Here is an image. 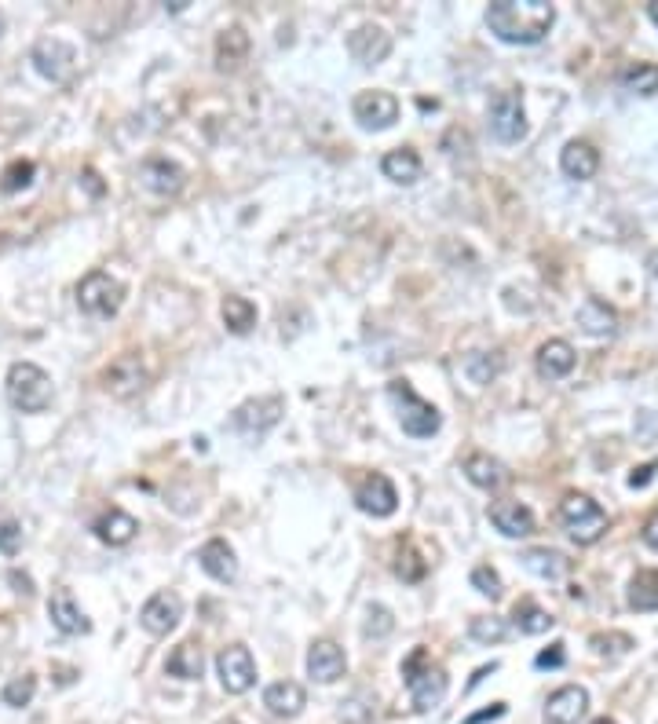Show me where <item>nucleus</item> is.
Returning a JSON list of instances; mask_svg holds the SVG:
<instances>
[{
    "instance_id": "nucleus-25",
    "label": "nucleus",
    "mask_w": 658,
    "mask_h": 724,
    "mask_svg": "<svg viewBox=\"0 0 658 724\" xmlns=\"http://www.w3.org/2000/svg\"><path fill=\"white\" fill-rule=\"evenodd\" d=\"M574 362H578V355H574V348L567 341H545L542 348H538V373L542 377H549V381H560V377H567V373L574 370Z\"/></svg>"
},
{
    "instance_id": "nucleus-10",
    "label": "nucleus",
    "mask_w": 658,
    "mask_h": 724,
    "mask_svg": "<svg viewBox=\"0 0 658 724\" xmlns=\"http://www.w3.org/2000/svg\"><path fill=\"white\" fill-rule=\"evenodd\" d=\"M216 673H220L223 692L231 695L249 692L256 684V662L249 655V648H242V644H231V648H223L216 655Z\"/></svg>"
},
{
    "instance_id": "nucleus-37",
    "label": "nucleus",
    "mask_w": 658,
    "mask_h": 724,
    "mask_svg": "<svg viewBox=\"0 0 658 724\" xmlns=\"http://www.w3.org/2000/svg\"><path fill=\"white\" fill-rule=\"evenodd\" d=\"M468 633H472L476 644H501L505 633H509V626H505V618L498 615H479L468 622Z\"/></svg>"
},
{
    "instance_id": "nucleus-45",
    "label": "nucleus",
    "mask_w": 658,
    "mask_h": 724,
    "mask_svg": "<svg viewBox=\"0 0 658 724\" xmlns=\"http://www.w3.org/2000/svg\"><path fill=\"white\" fill-rule=\"evenodd\" d=\"M633 432H637L640 443H658V410H640Z\"/></svg>"
},
{
    "instance_id": "nucleus-28",
    "label": "nucleus",
    "mask_w": 658,
    "mask_h": 724,
    "mask_svg": "<svg viewBox=\"0 0 658 724\" xmlns=\"http://www.w3.org/2000/svg\"><path fill=\"white\" fill-rule=\"evenodd\" d=\"M578 326H582L585 333H593V337H615L618 330V315L611 308H607L604 300L589 297L578 308Z\"/></svg>"
},
{
    "instance_id": "nucleus-19",
    "label": "nucleus",
    "mask_w": 658,
    "mask_h": 724,
    "mask_svg": "<svg viewBox=\"0 0 658 724\" xmlns=\"http://www.w3.org/2000/svg\"><path fill=\"white\" fill-rule=\"evenodd\" d=\"M139 180H143V187H150L154 194H180L183 187V169L176 165V161L169 158H147L143 165H139Z\"/></svg>"
},
{
    "instance_id": "nucleus-23",
    "label": "nucleus",
    "mask_w": 658,
    "mask_h": 724,
    "mask_svg": "<svg viewBox=\"0 0 658 724\" xmlns=\"http://www.w3.org/2000/svg\"><path fill=\"white\" fill-rule=\"evenodd\" d=\"M264 706L275 717H297L300 710L308 706V695H304V688H300L297 681H275V684H267Z\"/></svg>"
},
{
    "instance_id": "nucleus-29",
    "label": "nucleus",
    "mask_w": 658,
    "mask_h": 724,
    "mask_svg": "<svg viewBox=\"0 0 658 724\" xmlns=\"http://www.w3.org/2000/svg\"><path fill=\"white\" fill-rule=\"evenodd\" d=\"M465 476L476 487L483 490H494L505 483V465H501L498 458H490V454H468L465 458Z\"/></svg>"
},
{
    "instance_id": "nucleus-35",
    "label": "nucleus",
    "mask_w": 658,
    "mask_h": 724,
    "mask_svg": "<svg viewBox=\"0 0 658 724\" xmlns=\"http://www.w3.org/2000/svg\"><path fill=\"white\" fill-rule=\"evenodd\" d=\"M223 326L231 333H249L256 326V304L245 297H227L223 300Z\"/></svg>"
},
{
    "instance_id": "nucleus-5",
    "label": "nucleus",
    "mask_w": 658,
    "mask_h": 724,
    "mask_svg": "<svg viewBox=\"0 0 658 724\" xmlns=\"http://www.w3.org/2000/svg\"><path fill=\"white\" fill-rule=\"evenodd\" d=\"M560 516L567 523V531L578 545H593L604 538L607 531V512L596 505L593 498H585V494H567L560 505Z\"/></svg>"
},
{
    "instance_id": "nucleus-26",
    "label": "nucleus",
    "mask_w": 658,
    "mask_h": 724,
    "mask_svg": "<svg viewBox=\"0 0 658 724\" xmlns=\"http://www.w3.org/2000/svg\"><path fill=\"white\" fill-rule=\"evenodd\" d=\"M165 670H169V677H176V681H202V673H205L202 648H198L194 640L176 644L172 655H169V662H165Z\"/></svg>"
},
{
    "instance_id": "nucleus-6",
    "label": "nucleus",
    "mask_w": 658,
    "mask_h": 724,
    "mask_svg": "<svg viewBox=\"0 0 658 724\" xmlns=\"http://www.w3.org/2000/svg\"><path fill=\"white\" fill-rule=\"evenodd\" d=\"M121 300H125V286H121L114 275H107V271H92V275H85L81 286H77V304H81V311L92 315V319H110V315H117Z\"/></svg>"
},
{
    "instance_id": "nucleus-15",
    "label": "nucleus",
    "mask_w": 658,
    "mask_h": 724,
    "mask_svg": "<svg viewBox=\"0 0 658 724\" xmlns=\"http://www.w3.org/2000/svg\"><path fill=\"white\" fill-rule=\"evenodd\" d=\"M147 384V370H143V359L139 355H121L117 362H110V370L103 373V388L117 399H128L136 395L139 388Z\"/></svg>"
},
{
    "instance_id": "nucleus-2",
    "label": "nucleus",
    "mask_w": 658,
    "mask_h": 724,
    "mask_svg": "<svg viewBox=\"0 0 658 724\" xmlns=\"http://www.w3.org/2000/svg\"><path fill=\"white\" fill-rule=\"evenodd\" d=\"M403 681H406V692H410V699H414V710H421V714H428L432 706L443 703V695H446V670L428 659L425 648H414L410 655H406V662H403Z\"/></svg>"
},
{
    "instance_id": "nucleus-49",
    "label": "nucleus",
    "mask_w": 658,
    "mask_h": 724,
    "mask_svg": "<svg viewBox=\"0 0 658 724\" xmlns=\"http://www.w3.org/2000/svg\"><path fill=\"white\" fill-rule=\"evenodd\" d=\"M644 542H648L651 549L658 553V520H651L648 527H644Z\"/></svg>"
},
{
    "instance_id": "nucleus-9",
    "label": "nucleus",
    "mask_w": 658,
    "mask_h": 724,
    "mask_svg": "<svg viewBox=\"0 0 658 724\" xmlns=\"http://www.w3.org/2000/svg\"><path fill=\"white\" fill-rule=\"evenodd\" d=\"M278 417H282V399H278V395H267V399H249V403L238 406L231 425L238 436L260 439L264 432H271V428L278 425Z\"/></svg>"
},
{
    "instance_id": "nucleus-48",
    "label": "nucleus",
    "mask_w": 658,
    "mask_h": 724,
    "mask_svg": "<svg viewBox=\"0 0 658 724\" xmlns=\"http://www.w3.org/2000/svg\"><path fill=\"white\" fill-rule=\"evenodd\" d=\"M494 717H505V703H494L490 710H479V714H472L465 724H483V721H494Z\"/></svg>"
},
{
    "instance_id": "nucleus-4",
    "label": "nucleus",
    "mask_w": 658,
    "mask_h": 724,
    "mask_svg": "<svg viewBox=\"0 0 658 724\" xmlns=\"http://www.w3.org/2000/svg\"><path fill=\"white\" fill-rule=\"evenodd\" d=\"M388 395H392L395 410H399V425H403L406 436H414V439L436 436L439 425H443V417H439L436 406L425 403V399L410 388V381H392L388 384Z\"/></svg>"
},
{
    "instance_id": "nucleus-50",
    "label": "nucleus",
    "mask_w": 658,
    "mask_h": 724,
    "mask_svg": "<svg viewBox=\"0 0 658 724\" xmlns=\"http://www.w3.org/2000/svg\"><path fill=\"white\" fill-rule=\"evenodd\" d=\"M648 267H651V275H655V282H658V249H655V253H651Z\"/></svg>"
},
{
    "instance_id": "nucleus-40",
    "label": "nucleus",
    "mask_w": 658,
    "mask_h": 724,
    "mask_svg": "<svg viewBox=\"0 0 658 724\" xmlns=\"http://www.w3.org/2000/svg\"><path fill=\"white\" fill-rule=\"evenodd\" d=\"M593 651L596 655H607V659H618V655H626L629 648H633V637L629 633H596L593 640Z\"/></svg>"
},
{
    "instance_id": "nucleus-46",
    "label": "nucleus",
    "mask_w": 658,
    "mask_h": 724,
    "mask_svg": "<svg viewBox=\"0 0 658 724\" xmlns=\"http://www.w3.org/2000/svg\"><path fill=\"white\" fill-rule=\"evenodd\" d=\"M563 662H567V655H563V644L556 640V644H549L545 651H538L534 666H538V670H560Z\"/></svg>"
},
{
    "instance_id": "nucleus-24",
    "label": "nucleus",
    "mask_w": 658,
    "mask_h": 724,
    "mask_svg": "<svg viewBox=\"0 0 658 724\" xmlns=\"http://www.w3.org/2000/svg\"><path fill=\"white\" fill-rule=\"evenodd\" d=\"M560 169H563V176H571V180H593L596 169H600V154H596L589 143L574 139V143H567V147H563Z\"/></svg>"
},
{
    "instance_id": "nucleus-38",
    "label": "nucleus",
    "mask_w": 658,
    "mask_h": 724,
    "mask_svg": "<svg viewBox=\"0 0 658 724\" xmlns=\"http://www.w3.org/2000/svg\"><path fill=\"white\" fill-rule=\"evenodd\" d=\"M33 161H11L8 169H4V176H0V191L4 194H19L26 191L33 183Z\"/></svg>"
},
{
    "instance_id": "nucleus-53",
    "label": "nucleus",
    "mask_w": 658,
    "mask_h": 724,
    "mask_svg": "<svg viewBox=\"0 0 658 724\" xmlns=\"http://www.w3.org/2000/svg\"><path fill=\"white\" fill-rule=\"evenodd\" d=\"M0 33H4V15H0Z\"/></svg>"
},
{
    "instance_id": "nucleus-27",
    "label": "nucleus",
    "mask_w": 658,
    "mask_h": 724,
    "mask_svg": "<svg viewBox=\"0 0 658 724\" xmlns=\"http://www.w3.org/2000/svg\"><path fill=\"white\" fill-rule=\"evenodd\" d=\"M421 158H417V150H410V147H399V150H388L381 158V172L388 176L392 183H417L421 180Z\"/></svg>"
},
{
    "instance_id": "nucleus-44",
    "label": "nucleus",
    "mask_w": 658,
    "mask_h": 724,
    "mask_svg": "<svg viewBox=\"0 0 658 724\" xmlns=\"http://www.w3.org/2000/svg\"><path fill=\"white\" fill-rule=\"evenodd\" d=\"M472 586H476L479 593H483V597H490V600L501 597V578H498V571H494V567H487V564L472 571Z\"/></svg>"
},
{
    "instance_id": "nucleus-55",
    "label": "nucleus",
    "mask_w": 658,
    "mask_h": 724,
    "mask_svg": "<svg viewBox=\"0 0 658 724\" xmlns=\"http://www.w3.org/2000/svg\"><path fill=\"white\" fill-rule=\"evenodd\" d=\"M227 724H238V721H227Z\"/></svg>"
},
{
    "instance_id": "nucleus-11",
    "label": "nucleus",
    "mask_w": 658,
    "mask_h": 724,
    "mask_svg": "<svg viewBox=\"0 0 658 724\" xmlns=\"http://www.w3.org/2000/svg\"><path fill=\"white\" fill-rule=\"evenodd\" d=\"M351 114L366 132H384L399 121V99L392 92H359L351 103Z\"/></svg>"
},
{
    "instance_id": "nucleus-47",
    "label": "nucleus",
    "mask_w": 658,
    "mask_h": 724,
    "mask_svg": "<svg viewBox=\"0 0 658 724\" xmlns=\"http://www.w3.org/2000/svg\"><path fill=\"white\" fill-rule=\"evenodd\" d=\"M655 469H658V461H648V465H640L633 476H629V487H648L651 483V476H655Z\"/></svg>"
},
{
    "instance_id": "nucleus-52",
    "label": "nucleus",
    "mask_w": 658,
    "mask_h": 724,
    "mask_svg": "<svg viewBox=\"0 0 658 724\" xmlns=\"http://www.w3.org/2000/svg\"><path fill=\"white\" fill-rule=\"evenodd\" d=\"M593 724H615V721H611V717H596Z\"/></svg>"
},
{
    "instance_id": "nucleus-36",
    "label": "nucleus",
    "mask_w": 658,
    "mask_h": 724,
    "mask_svg": "<svg viewBox=\"0 0 658 724\" xmlns=\"http://www.w3.org/2000/svg\"><path fill=\"white\" fill-rule=\"evenodd\" d=\"M622 88L633 92V96H655L658 92V66L651 63H637L622 70Z\"/></svg>"
},
{
    "instance_id": "nucleus-32",
    "label": "nucleus",
    "mask_w": 658,
    "mask_h": 724,
    "mask_svg": "<svg viewBox=\"0 0 658 724\" xmlns=\"http://www.w3.org/2000/svg\"><path fill=\"white\" fill-rule=\"evenodd\" d=\"M245 52H249V37H245L238 26H231V30L220 37V44H216V66H220V70H238Z\"/></svg>"
},
{
    "instance_id": "nucleus-41",
    "label": "nucleus",
    "mask_w": 658,
    "mask_h": 724,
    "mask_svg": "<svg viewBox=\"0 0 658 724\" xmlns=\"http://www.w3.org/2000/svg\"><path fill=\"white\" fill-rule=\"evenodd\" d=\"M22 549V523L8 512H0V553L15 556Z\"/></svg>"
},
{
    "instance_id": "nucleus-16",
    "label": "nucleus",
    "mask_w": 658,
    "mask_h": 724,
    "mask_svg": "<svg viewBox=\"0 0 658 724\" xmlns=\"http://www.w3.org/2000/svg\"><path fill=\"white\" fill-rule=\"evenodd\" d=\"M589 710V692L578 684H567L560 692L549 695L545 703V724H578Z\"/></svg>"
},
{
    "instance_id": "nucleus-17",
    "label": "nucleus",
    "mask_w": 658,
    "mask_h": 724,
    "mask_svg": "<svg viewBox=\"0 0 658 724\" xmlns=\"http://www.w3.org/2000/svg\"><path fill=\"white\" fill-rule=\"evenodd\" d=\"M48 615H52V626L66 637H77V633H88L92 622L85 618V611L77 607L74 593L70 589H55L52 600H48Z\"/></svg>"
},
{
    "instance_id": "nucleus-13",
    "label": "nucleus",
    "mask_w": 658,
    "mask_h": 724,
    "mask_svg": "<svg viewBox=\"0 0 658 724\" xmlns=\"http://www.w3.org/2000/svg\"><path fill=\"white\" fill-rule=\"evenodd\" d=\"M355 505H359L366 516H373V520H384V516H392V512L399 509V494H395L388 476L373 472L370 480H362L359 490H355Z\"/></svg>"
},
{
    "instance_id": "nucleus-31",
    "label": "nucleus",
    "mask_w": 658,
    "mask_h": 724,
    "mask_svg": "<svg viewBox=\"0 0 658 724\" xmlns=\"http://www.w3.org/2000/svg\"><path fill=\"white\" fill-rule=\"evenodd\" d=\"M461 373H465L472 384H490L501 373V355L498 352H472L461 359Z\"/></svg>"
},
{
    "instance_id": "nucleus-8",
    "label": "nucleus",
    "mask_w": 658,
    "mask_h": 724,
    "mask_svg": "<svg viewBox=\"0 0 658 724\" xmlns=\"http://www.w3.org/2000/svg\"><path fill=\"white\" fill-rule=\"evenodd\" d=\"M490 132L501 143H520L527 136V114H523L520 92H498L490 99Z\"/></svg>"
},
{
    "instance_id": "nucleus-30",
    "label": "nucleus",
    "mask_w": 658,
    "mask_h": 724,
    "mask_svg": "<svg viewBox=\"0 0 658 724\" xmlns=\"http://www.w3.org/2000/svg\"><path fill=\"white\" fill-rule=\"evenodd\" d=\"M523 567L534 571L538 578H545V582H556V578L567 575L571 564H567L560 553H552V549H527V553H523Z\"/></svg>"
},
{
    "instance_id": "nucleus-18",
    "label": "nucleus",
    "mask_w": 658,
    "mask_h": 724,
    "mask_svg": "<svg viewBox=\"0 0 658 724\" xmlns=\"http://www.w3.org/2000/svg\"><path fill=\"white\" fill-rule=\"evenodd\" d=\"M490 523L505 538H527V534H534V512L523 501H494L490 505Z\"/></svg>"
},
{
    "instance_id": "nucleus-3",
    "label": "nucleus",
    "mask_w": 658,
    "mask_h": 724,
    "mask_svg": "<svg viewBox=\"0 0 658 724\" xmlns=\"http://www.w3.org/2000/svg\"><path fill=\"white\" fill-rule=\"evenodd\" d=\"M52 377L37 362H15L8 370V399L19 406L22 414H41L52 406Z\"/></svg>"
},
{
    "instance_id": "nucleus-12",
    "label": "nucleus",
    "mask_w": 658,
    "mask_h": 724,
    "mask_svg": "<svg viewBox=\"0 0 658 724\" xmlns=\"http://www.w3.org/2000/svg\"><path fill=\"white\" fill-rule=\"evenodd\" d=\"M183 618V600L172 593V589H161V593H154V597L143 604V611H139V626L147 629L150 637H169L172 629L180 626Z\"/></svg>"
},
{
    "instance_id": "nucleus-42",
    "label": "nucleus",
    "mask_w": 658,
    "mask_h": 724,
    "mask_svg": "<svg viewBox=\"0 0 658 724\" xmlns=\"http://www.w3.org/2000/svg\"><path fill=\"white\" fill-rule=\"evenodd\" d=\"M392 626H395L392 611H388L384 604H370V611H366V637L381 640V637L392 633Z\"/></svg>"
},
{
    "instance_id": "nucleus-33",
    "label": "nucleus",
    "mask_w": 658,
    "mask_h": 724,
    "mask_svg": "<svg viewBox=\"0 0 658 724\" xmlns=\"http://www.w3.org/2000/svg\"><path fill=\"white\" fill-rule=\"evenodd\" d=\"M512 622H516L520 633H531V637H538V633H545V629L556 626V618H552L545 607L534 604V600H520L516 611H512Z\"/></svg>"
},
{
    "instance_id": "nucleus-43",
    "label": "nucleus",
    "mask_w": 658,
    "mask_h": 724,
    "mask_svg": "<svg viewBox=\"0 0 658 724\" xmlns=\"http://www.w3.org/2000/svg\"><path fill=\"white\" fill-rule=\"evenodd\" d=\"M395 571H399L406 582H421V578H425V560L414 553V545H403V549H399V564H395Z\"/></svg>"
},
{
    "instance_id": "nucleus-7",
    "label": "nucleus",
    "mask_w": 658,
    "mask_h": 724,
    "mask_svg": "<svg viewBox=\"0 0 658 724\" xmlns=\"http://www.w3.org/2000/svg\"><path fill=\"white\" fill-rule=\"evenodd\" d=\"M30 63L37 66V74L59 85V81H66V77L74 74L77 52H74V44H66L63 37H41V41L33 44Z\"/></svg>"
},
{
    "instance_id": "nucleus-34",
    "label": "nucleus",
    "mask_w": 658,
    "mask_h": 724,
    "mask_svg": "<svg viewBox=\"0 0 658 724\" xmlns=\"http://www.w3.org/2000/svg\"><path fill=\"white\" fill-rule=\"evenodd\" d=\"M629 607L658 611V571H637V578L629 582Z\"/></svg>"
},
{
    "instance_id": "nucleus-51",
    "label": "nucleus",
    "mask_w": 658,
    "mask_h": 724,
    "mask_svg": "<svg viewBox=\"0 0 658 724\" xmlns=\"http://www.w3.org/2000/svg\"><path fill=\"white\" fill-rule=\"evenodd\" d=\"M648 15H651V22H655V26H658V4H651Z\"/></svg>"
},
{
    "instance_id": "nucleus-14",
    "label": "nucleus",
    "mask_w": 658,
    "mask_h": 724,
    "mask_svg": "<svg viewBox=\"0 0 658 724\" xmlns=\"http://www.w3.org/2000/svg\"><path fill=\"white\" fill-rule=\"evenodd\" d=\"M348 52L355 63L362 66H377L384 63L388 55H392V37H388V30L384 26H373V22H366V26H359V30L348 37Z\"/></svg>"
},
{
    "instance_id": "nucleus-39",
    "label": "nucleus",
    "mask_w": 658,
    "mask_h": 724,
    "mask_svg": "<svg viewBox=\"0 0 658 724\" xmlns=\"http://www.w3.org/2000/svg\"><path fill=\"white\" fill-rule=\"evenodd\" d=\"M33 692H37V677H33V673H22V677H15V681L4 684L0 699H4L8 706H30Z\"/></svg>"
},
{
    "instance_id": "nucleus-54",
    "label": "nucleus",
    "mask_w": 658,
    "mask_h": 724,
    "mask_svg": "<svg viewBox=\"0 0 658 724\" xmlns=\"http://www.w3.org/2000/svg\"><path fill=\"white\" fill-rule=\"evenodd\" d=\"M125 724H139V721H125Z\"/></svg>"
},
{
    "instance_id": "nucleus-1",
    "label": "nucleus",
    "mask_w": 658,
    "mask_h": 724,
    "mask_svg": "<svg viewBox=\"0 0 658 724\" xmlns=\"http://www.w3.org/2000/svg\"><path fill=\"white\" fill-rule=\"evenodd\" d=\"M556 22L549 0H498L487 8L490 33L505 44H538Z\"/></svg>"
},
{
    "instance_id": "nucleus-21",
    "label": "nucleus",
    "mask_w": 658,
    "mask_h": 724,
    "mask_svg": "<svg viewBox=\"0 0 658 724\" xmlns=\"http://www.w3.org/2000/svg\"><path fill=\"white\" fill-rule=\"evenodd\" d=\"M344 651L333 644V640H319V644H311L308 651V673L315 677L319 684H333L337 677H344Z\"/></svg>"
},
{
    "instance_id": "nucleus-20",
    "label": "nucleus",
    "mask_w": 658,
    "mask_h": 724,
    "mask_svg": "<svg viewBox=\"0 0 658 724\" xmlns=\"http://www.w3.org/2000/svg\"><path fill=\"white\" fill-rule=\"evenodd\" d=\"M198 564L209 578L216 582H234L238 578V560H234V549L223 538H213V542H205L198 549Z\"/></svg>"
},
{
    "instance_id": "nucleus-22",
    "label": "nucleus",
    "mask_w": 658,
    "mask_h": 724,
    "mask_svg": "<svg viewBox=\"0 0 658 724\" xmlns=\"http://www.w3.org/2000/svg\"><path fill=\"white\" fill-rule=\"evenodd\" d=\"M92 531H96V538L103 545H114L117 549V545H128L132 538H136L139 523H136V516H128L125 509H110L92 523Z\"/></svg>"
}]
</instances>
